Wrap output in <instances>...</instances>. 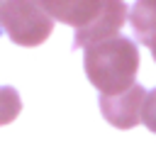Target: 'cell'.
<instances>
[{
	"label": "cell",
	"instance_id": "cell-5",
	"mask_svg": "<svg viewBox=\"0 0 156 144\" xmlns=\"http://www.w3.org/2000/svg\"><path fill=\"white\" fill-rule=\"evenodd\" d=\"M39 2L51 20L71 24L76 27V32L85 29L105 7V0H39Z\"/></svg>",
	"mask_w": 156,
	"mask_h": 144
},
{
	"label": "cell",
	"instance_id": "cell-4",
	"mask_svg": "<svg viewBox=\"0 0 156 144\" xmlns=\"http://www.w3.org/2000/svg\"><path fill=\"white\" fill-rule=\"evenodd\" d=\"M127 5L124 0H105V7L102 12L85 27V29H78L76 37H73V46L76 49H88L93 44H100L105 39H112L119 34L122 24L127 22Z\"/></svg>",
	"mask_w": 156,
	"mask_h": 144
},
{
	"label": "cell",
	"instance_id": "cell-2",
	"mask_svg": "<svg viewBox=\"0 0 156 144\" xmlns=\"http://www.w3.org/2000/svg\"><path fill=\"white\" fill-rule=\"evenodd\" d=\"M0 29L20 46H39L49 39L54 20L39 0H0Z\"/></svg>",
	"mask_w": 156,
	"mask_h": 144
},
{
	"label": "cell",
	"instance_id": "cell-9",
	"mask_svg": "<svg viewBox=\"0 0 156 144\" xmlns=\"http://www.w3.org/2000/svg\"><path fill=\"white\" fill-rule=\"evenodd\" d=\"M146 46L151 49V56H154V61H156V34H154V37H151V39L146 41Z\"/></svg>",
	"mask_w": 156,
	"mask_h": 144
},
{
	"label": "cell",
	"instance_id": "cell-3",
	"mask_svg": "<svg viewBox=\"0 0 156 144\" xmlns=\"http://www.w3.org/2000/svg\"><path fill=\"white\" fill-rule=\"evenodd\" d=\"M144 100H146V90L139 83H134L124 93L100 95V112H102V117L112 127H117V129H132V127H136L141 122Z\"/></svg>",
	"mask_w": 156,
	"mask_h": 144
},
{
	"label": "cell",
	"instance_id": "cell-7",
	"mask_svg": "<svg viewBox=\"0 0 156 144\" xmlns=\"http://www.w3.org/2000/svg\"><path fill=\"white\" fill-rule=\"evenodd\" d=\"M22 110V100L20 93L12 85H0V127L10 124Z\"/></svg>",
	"mask_w": 156,
	"mask_h": 144
},
{
	"label": "cell",
	"instance_id": "cell-6",
	"mask_svg": "<svg viewBox=\"0 0 156 144\" xmlns=\"http://www.w3.org/2000/svg\"><path fill=\"white\" fill-rule=\"evenodd\" d=\"M129 24L134 29V37L146 44L156 34V0H136L129 10Z\"/></svg>",
	"mask_w": 156,
	"mask_h": 144
},
{
	"label": "cell",
	"instance_id": "cell-8",
	"mask_svg": "<svg viewBox=\"0 0 156 144\" xmlns=\"http://www.w3.org/2000/svg\"><path fill=\"white\" fill-rule=\"evenodd\" d=\"M141 122L146 124L149 132L156 134V88L151 93H146V100H144V110H141Z\"/></svg>",
	"mask_w": 156,
	"mask_h": 144
},
{
	"label": "cell",
	"instance_id": "cell-1",
	"mask_svg": "<svg viewBox=\"0 0 156 144\" xmlns=\"http://www.w3.org/2000/svg\"><path fill=\"white\" fill-rule=\"evenodd\" d=\"M83 68L100 95H117L134 85L139 71V49L129 37H112L85 49Z\"/></svg>",
	"mask_w": 156,
	"mask_h": 144
}]
</instances>
